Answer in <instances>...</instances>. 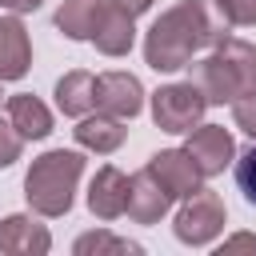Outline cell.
<instances>
[{
    "instance_id": "6da1fadb",
    "label": "cell",
    "mask_w": 256,
    "mask_h": 256,
    "mask_svg": "<svg viewBox=\"0 0 256 256\" xmlns=\"http://www.w3.org/2000/svg\"><path fill=\"white\" fill-rule=\"evenodd\" d=\"M228 28L232 24L216 8V0H180L152 20L144 36V64L152 72H180L192 64L196 52L216 48Z\"/></svg>"
},
{
    "instance_id": "7a4b0ae2",
    "label": "cell",
    "mask_w": 256,
    "mask_h": 256,
    "mask_svg": "<svg viewBox=\"0 0 256 256\" xmlns=\"http://www.w3.org/2000/svg\"><path fill=\"white\" fill-rule=\"evenodd\" d=\"M188 80L208 104H232L244 92H256V44L224 36L204 60L188 64Z\"/></svg>"
},
{
    "instance_id": "3957f363",
    "label": "cell",
    "mask_w": 256,
    "mask_h": 256,
    "mask_svg": "<svg viewBox=\"0 0 256 256\" xmlns=\"http://www.w3.org/2000/svg\"><path fill=\"white\" fill-rule=\"evenodd\" d=\"M84 176V156L72 148H52L44 156L32 160V168L24 172V200L36 216H64L76 200V184Z\"/></svg>"
},
{
    "instance_id": "277c9868",
    "label": "cell",
    "mask_w": 256,
    "mask_h": 256,
    "mask_svg": "<svg viewBox=\"0 0 256 256\" xmlns=\"http://www.w3.org/2000/svg\"><path fill=\"white\" fill-rule=\"evenodd\" d=\"M228 224V212H224V200L212 192V188H196L184 196L176 220H172V232L180 244H192V248H204L212 244Z\"/></svg>"
},
{
    "instance_id": "5b68a950",
    "label": "cell",
    "mask_w": 256,
    "mask_h": 256,
    "mask_svg": "<svg viewBox=\"0 0 256 256\" xmlns=\"http://www.w3.org/2000/svg\"><path fill=\"white\" fill-rule=\"evenodd\" d=\"M204 112H208V100L192 80L164 84L152 92V120L160 132H192L204 120Z\"/></svg>"
},
{
    "instance_id": "8992f818",
    "label": "cell",
    "mask_w": 256,
    "mask_h": 256,
    "mask_svg": "<svg viewBox=\"0 0 256 256\" xmlns=\"http://www.w3.org/2000/svg\"><path fill=\"white\" fill-rule=\"evenodd\" d=\"M184 152L200 168V176H220L236 160V140L224 124H196L184 140Z\"/></svg>"
},
{
    "instance_id": "52a82bcc",
    "label": "cell",
    "mask_w": 256,
    "mask_h": 256,
    "mask_svg": "<svg viewBox=\"0 0 256 256\" xmlns=\"http://www.w3.org/2000/svg\"><path fill=\"white\" fill-rule=\"evenodd\" d=\"M156 180H160V188L172 196V200H184L188 192H196L200 188V168L192 164V156L184 152V148H160L148 164H144Z\"/></svg>"
},
{
    "instance_id": "ba28073f",
    "label": "cell",
    "mask_w": 256,
    "mask_h": 256,
    "mask_svg": "<svg viewBox=\"0 0 256 256\" xmlns=\"http://www.w3.org/2000/svg\"><path fill=\"white\" fill-rule=\"evenodd\" d=\"M96 108L112 112L120 120H132L144 108V84L132 72H104V76H96Z\"/></svg>"
},
{
    "instance_id": "9c48e42d",
    "label": "cell",
    "mask_w": 256,
    "mask_h": 256,
    "mask_svg": "<svg viewBox=\"0 0 256 256\" xmlns=\"http://www.w3.org/2000/svg\"><path fill=\"white\" fill-rule=\"evenodd\" d=\"M92 44L104 56H128L136 44V16H128L124 8H116L112 0H104L96 28H92Z\"/></svg>"
},
{
    "instance_id": "30bf717a",
    "label": "cell",
    "mask_w": 256,
    "mask_h": 256,
    "mask_svg": "<svg viewBox=\"0 0 256 256\" xmlns=\"http://www.w3.org/2000/svg\"><path fill=\"white\" fill-rule=\"evenodd\" d=\"M124 208H128V176L116 164L96 168V176L88 184V212L100 220H116V216H124Z\"/></svg>"
},
{
    "instance_id": "8fae6325",
    "label": "cell",
    "mask_w": 256,
    "mask_h": 256,
    "mask_svg": "<svg viewBox=\"0 0 256 256\" xmlns=\"http://www.w3.org/2000/svg\"><path fill=\"white\" fill-rule=\"evenodd\" d=\"M48 248H52V232L40 220H32L24 212L0 220V252H8V256H44Z\"/></svg>"
},
{
    "instance_id": "7c38bea8",
    "label": "cell",
    "mask_w": 256,
    "mask_h": 256,
    "mask_svg": "<svg viewBox=\"0 0 256 256\" xmlns=\"http://www.w3.org/2000/svg\"><path fill=\"white\" fill-rule=\"evenodd\" d=\"M72 136H76V144H80L84 152L108 156V152H116V148L124 144L128 128H124V120H120V116H112V112H100V108H92L88 116H80V124L72 128Z\"/></svg>"
},
{
    "instance_id": "4fadbf2b",
    "label": "cell",
    "mask_w": 256,
    "mask_h": 256,
    "mask_svg": "<svg viewBox=\"0 0 256 256\" xmlns=\"http://www.w3.org/2000/svg\"><path fill=\"white\" fill-rule=\"evenodd\" d=\"M172 208V196L160 188V180L148 172V168H140L136 176H128V220H136V224H156L164 212Z\"/></svg>"
},
{
    "instance_id": "5bb4252c",
    "label": "cell",
    "mask_w": 256,
    "mask_h": 256,
    "mask_svg": "<svg viewBox=\"0 0 256 256\" xmlns=\"http://www.w3.org/2000/svg\"><path fill=\"white\" fill-rule=\"evenodd\" d=\"M28 68H32V40L24 20L16 12L0 16V80H20L28 76Z\"/></svg>"
},
{
    "instance_id": "9a60e30c",
    "label": "cell",
    "mask_w": 256,
    "mask_h": 256,
    "mask_svg": "<svg viewBox=\"0 0 256 256\" xmlns=\"http://www.w3.org/2000/svg\"><path fill=\"white\" fill-rule=\"evenodd\" d=\"M56 108L64 112V116H88L92 108H96V76L92 72H84V68H72V72H64L60 80H56Z\"/></svg>"
},
{
    "instance_id": "2e32d148",
    "label": "cell",
    "mask_w": 256,
    "mask_h": 256,
    "mask_svg": "<svg viewBox=\"0 0 256 256\" xmlns=\"http://www.w3.org/2000/svg\"><path fill=\"white\" fill-rule=\"evenodd\" d=\"M8 124H12L24 140H44V136L52 132V112H48V104H44L40 96L16 92V96H8Z\"/></svg>"
},
{
    "instance_id": "e0dca14e",
    "label": "cell",
    "mask_w": 256,
    "mask_h": 256,
    "mask_svg": "<svg viewBox=\"0 0 256 256\" xmlns=\"http://www.w3.org/2000/svg\"><path fill=\"white\" fill-rule=\"evenodd\" d=\"M100 8H104V0H64L56 8V28L68 40H92V28H96Z\"/></svg>"
},
{
    "instance_id": "ac0fdd59",
    "label": "cell",
    "mask_w": 256,
    "mask_h": 256,
    "mask_svg": "<svg viewBox=\"0 0 256 256\" xmlns=\"http://www.w3.org/2000/svg\"><path fill=\"white\" fill-rule=\"evenodd\" d=\"M72 252L76 256H104V252H144L136 240H124V236H112V232H84V236H76V244H72Z\"/></svg>"
},
{
    "instance_id": "d6986e66",
    "label": "cell",
    "mask_w": 256,
    "mask_h": 256,
    "mask_svg": "<svg viewBox=\"0 0 256 256\" xmlns=\"http://www.w3.org/2000/svg\"><path fill=\"white\" fill-rule=\"evenodd\" d=\"M236 188H240L244 200L256 208V144L236 156Z\"/></svg>"
},
{
    "instance_id": "ffe728a7",
    "label": "cell",
    "mask_w": 256,
    "mask_h": 256,
    "mask_svg": "<svg viewBox=\"0 0 256 256\" xmlns=\"http://www.w3.org/2000/svg\"><path fill=\"white\" fill-rule=\"evenodd\" d=\"M232 120L244 136L256 140V92H244L240 100H232Z\"/></svg>"
},
{
    "instance_id": "44dd1931",
    "label": "cell",
    "mask_w": 256,
    "mask_h": 256,
    "mask_svg": "<svg viewBox=\"0 0 256 256\" xmlns=\"http://www.w3.org/2000/svg\"><path fill=\"white\" fill-rule=\"evenodd\" d=\"M20 152H24V136H20L8 120H0V168L16 164V160H20Z\"/></svg>"
},
{
    "instance_id": "7402d4cb",
    "label": "cell",
    "mask_w": 256,
    "mask_h": 256,
    "mask_svg": "<svg viewBox=\"0 0 256 256\" xmlns=\"http://www.w3.org/2000/svg\"><path fill=\"white\" fill-rule=\"evenodd\" d=\"M228 24H256V0H216Z\"/></svg>"
},
{
    "instance_id": "603a6c76",
    "label": "cell",
    "mask_w": 256,
    "mask_h": 256,
    "mask_svg": "<svg viewBox=\"0 0 256 256\" xmlns=\"http://www.w3.org/2000/svg\"><path fill=\"white\" fill-rule=\"evenodd\" d=\"M236 248H248V252H256V236H248V232H240V236H232V240H224V244H220V256H224V252H236Z\"/></svg>"
},
{
    "instance_id": "cb8c5ba5",
    "label": "cell",
    "mask_w": 256,
    "mask_h": 256,
    "mask_svg": "<svg viewBox=\"0 0 256 256\" xmlns=\"http://www.w3.org/2000/svg\"><path fill=\"white\" fill-rule=\"evenodd\" d=\"M112 4H116V8H124L128 16H140V12H148L156 0H112Z\"/></svg>"
},
{
    "instance_id": "d4e9b609",
    "label": "cell",
    "mask_w": 256,
    "mask_h": 256,
    "mask_svg": "<svg viewBox=\"0 0 256 256\" xmlns=\"http://www.w3.org/2000/svg\"><path fill=\"white\" fill-rule=\"evenodd\" d=\"M40 4H44V0H0V8H8V12H16V16H20V12H36Z\"/></svg>"
},
{
    "instance_id": "484cf974",
    "label": "cell",
    "mask_w": 256,
    "mask_h": 256,
    "mask_svg": "<svg viewBox=\"0 0 256 256\" xmlns=\"http://www.w3.org/2000/svg\"><path fill=\"white\" fill-rule=\"evenodd\" d=\"M0 100H4V92H0Z\"/></svg>"
}]
</instances>
